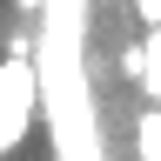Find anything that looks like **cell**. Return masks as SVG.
Masks as SVG:
<instances>
[{
	"mask_svg": "<svg viewBox=\"0 0 161 161\" xmlns=\"http://www.w3.org/2000/svg\"><path fill=\"white\" fill-rule=\"evenodd\" d=\"M34 108H40V67L27 54H7L0 60V154L20 148V134L34 128Z\"/></svg>",
	"mask_w": 161,
	"mask_h": 161,
	"instance_id": "6da1fadb",
	"label": "cell"
},
{
	"mask_svg": "<svg viewBox=\"0 0 161 161\" xmlns=\"http://www.w3.org/2000/svg\"><path fill=\"white\" fill-rule=\"evenodd\" d=\"M134 161H161V108H134Z\"/></svg>",
	"mask_w": 161,
	"mask_h": 161,
	"instance_id": "7a4b0ae2",
	"label": "cell"
},
{
	"mask_svg": "<svg viewBox=\"0 0 161 161\" xmlns=\"http://www.w3.org/2000/svg\"><path fill=\"white\" fill-rule=\"evenodd\" d=\"M141 47H148V67H141V94L161 108V27H148V34H141Z\"/></svg>",
	"mask_w": 161,
	"mask_h": 161,
	"instance_id": "3957f363",
	"label": "cell"
},
{
	"mask_svg": "<svg viewBox=\"0 0 161 161\" xmlns=\"http://www.w3.org/2000/svg\"><path fill=\"white\" fill-rule=\"evenodd\" d=\"M141 7V20H148V27H161V0H134Z\"/></svg>",
	"mask_w": 161,
	"mask_h": 161,
	"instance_id": "277c9868",
	"label": "cell"
}]
</instances>
